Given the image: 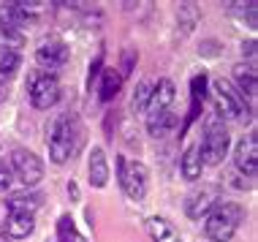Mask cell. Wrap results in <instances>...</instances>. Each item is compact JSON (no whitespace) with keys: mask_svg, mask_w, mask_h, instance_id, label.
Returning a JSON list of instances; mask_svg holds the SVG:
<instances>
[{"mask_svg":"<svg viewBox=\"0 0 258 242\" xmlns=\"http://www.w3.org/2000/svg\"><path fill=\"white\" fill-rule=\"evenodd\" d=\"M27 95L36 109H52L60 101V79L49 71H33L27 77Z\"/></svg>","mask_w":258,"mask_h":242,"instance_id":"5","label":"cell"},{"mask_svg":"<svg viewBox=\"0 0 258 242\" xmlns=\"http://www.w3.org/2000/svg\"><path fill=\"white\" fill-rule=\"evenodd\" d=\"M212 90H215L212 95H215V103H218V114L231 117V120H250V109L245 98L228 79H215Z\"/></svg>","mask_w":258,"mask_h":242,"instance_id":"6","label":"cell"},{"mask_svg":"<svg viewBox=\"0 0 258 242\" xmlns=\"http://www.w3.org/2000/svg\"><path fill=\"white\" fill-rule=\"evenodd\" d=\"M0 101H3V90H0Z\"/></svg>","mask_w":258,"mask_h":242,"instance_id":"29","label":"cell"},{"mask_svg":"<svg viewBox=\"0 0 258 242\" xmlns=\"http://www.w3.org/2000/svg\"><path fill=\"white\" fill-rule=\"evenodd\" d=\"M11 183H14V174H11V169L6 166V161L0 158V193H6L11 188Z\"/></svg>","mask_w":258,"mask_h":242,"instance_id":"25","label":"cell"},{"mask_svg":"<svg viewBox=\"0 0 258 242\" xmlns=\"http://www.w3.org/2000/svg\"><path fill=\"white\" fill-rule=\"evenodd\" d=\"M11 174H17V179L25 185V188H33L44 179V163L36 153L25 147H17L11 153Z\"/></svg>","mask_w":258,"mask_h":242,"instance_id":"8","label":"cell"},{"mask_svg":"<svg viewBox=\"0 0 258 242\" xmlns=\"http://www.w3.org/2000/svg\"><path fill=\"white\" fill-rule=\"evenodd\" d=\"M174 123H177V117H174L171 109H163V112H152V114H147V131H150L152 136L169 134V131L174 128Z\"/></svg>","mask_w":258,"mask_h":242,"instance_id":"17","label":"cell"},{"mask_svg":"<svg viewBox=\"0 0 258 242\" xmlns=\"http://www.w3.org/2000/svg\"><path fill=\"white\" fill-rule=\"evenodd\" d=\"M68 193H71V196H74V199H79V188H76V185H74V183H71V185H68Z\"/></svg>","mask_w":258,"mask_h":242,"instance_id":"28","label":"cell"},{"mask_svg":"<svg viewBox=\"0 0 258 242\" xmlns=\"http://www.w3.org/2000/svg\"><path fill=\"white\" fill-rule=\"evenodd\" d=\"M174 82L171 79H160L158 85H152V93H150V103H147V114L152 112H163L174 103Z\"/></svg>","mask_w":258,"mask_h":242,"instance_id":"13","label":"cell"},{"mask_svg":"<svg viewBox=\"0 0 258 242\" xmlns=\"http://www.w3.org/2000/svg\"><path fill=\"white\" fill-rule=\"evenodd\" d=\"M228 144H231V136H228V128L223 126V120L220 117H209L207 126H204V139L199 144L201 163L218 166L228 155Z\"/></svg>","mask_w":258,"mask_h":242,"instance_id":"3","label":"cell"},{"mask_svg":"<svg viewBox=\"0 0 258 242\" xmlns=\"http://www.w3.org/2000/svg\"><path fill=\"white\" fill-rule=\"evenodd\" d=\"M242 223H245V207L236 202H220L207 215L204 231L212 242H228Z\"/></svg>","mask_w":258,"mask_h":242,"instance_id":"2","label":"cell"},{"mask_svg":"<svg viewBox=\"0 0 258 242\" xmlns=\"http://www.w3.org/2000/svg\"><path fill=\"white\" fill-rule=\"evenodd\" d=\"M150 93H152V82H139L136 90H134V98H131V109L134 112H142V109H147L150 103Z\"/></svg>","mask_w":258,"mask_h":242,"instance_id":"23","label":"cell"},{"mask_svg":"<svg viewBox=\"0 0 258 242\" xmlns=\"http://www.w3.org/2000/svg\"><path fill=\"white\" fill-rule=\"evenodd\" d=\"M234 79L239 90H245L250 98H255V90H258V82H255V68L253 66H236L234 68Z\"/></svg>","mask_w":258,"mask_h":242,"instance_id":"18","label":"cell"},{"mask_svg":"<svg viewBox=\"0 0 258 242\" xmlns=\"http://www.w3.org/2000/svg\"><path fill=\"white\" fill-rule=\"evenodd\" d=\"M120 87H122L120 71H117V68H103L101 71V87H98L101 101H111L117 93H120Z\"/></svg>","mask_w":258,"mask_h":242,"instance_id":"16","label":"cell"},{"mask_svg":"<svg viewBox=\"0 0 258 242\" xmlns=\"http://www.w3.org/2000/svg\"><path fill=\"white\" fill-rule=\"evenodd\" d=\"M87 174H90V185H93V188H106V183H109V161H106V153H103L101 147H93V153H90Z\"/></svg>","mask_w":258,"mask_h":242,"instance_id":"11","label":"cell"},{"mask_svg":"<svg viewBox=\"0 0 258 242\" xmlns=\"http://www.w3.org/2000/svg\"><path fill=\"white\" fill-rule=\"evenodd\" d=\"M57 237L60 242H87V237H82L79 229H76L74 218L71 215H60L57 220Z\"/></svg>","mask_w":258,"mask_h":242,"instance_id":"21","label":"cell"},{"mask_svg":"<svg viewBox=\"0 0 258 242\" xmlns=\"http://www.w3.org/2000/svg\"><path fill=\"white\" fill-rule=\"evenodd\" d=\"M117 177H120V185L125 191V196L134 199V202H142L147 196L150 188V171L142 161H128L125 155L117 158Z\"/></svg>","mask_w":258,"mask_h":242,"instance_id":"4","label":"cell"},{"mask_svg":"<svg viewBox=\"0 0 258 242\" xmlns=\"http://www.w3.org/2000/svg\"><path fill=\"white\" fill-rule=\"evenodd\" d=\"M139 60V54H136V49H125L122 52V68H117L120 71V77H128L131 74V68H134V63Z\"/></svg>","mask_w":258,"mask_h":242,"instance_id":"24","label":"cell"},{"mask_svg":"<svg viewBox=\"0 0 258 242\" xmlns=\"http://www.w3.org/2000/svg\"><path fill=\"white\" fill-rule=\"evenodd\" d=\"M234 163H236V171H242L247 179L255 177V171H258V139H255V134L239 139V144L234 150Z\"/></svg>","mask_w":258,"mask_h":242,"instance_id":"9","label":"cell"},{"mask_svg":"<svg viewBox=\"0 0 258 242\" xmlns=\"http://www.w3.org/2000/svg\"><path fill=\"white\" fill-rule=\"evenodd\" d=\"M6 204H9L11 212H33L36 207H41V196H36V193H17Z\"/></svg>","mask_w":258,"mask_h":242,"instance_id":"20","label":"cell"},{"mask_svg":"<svg viewBox=\"0 0 258 242\" xmlns=\"http://www.w3.org/2000/svg\"><path fill=\"white\" fill-rule=\"evenodd\" d=\"M3 229L11 239H25L27 234H33V229H36V218H33V212H9Z\"/></svg>","mask_w":258,"mask_h":242,"instance_id":"12","label":"cell"},{"mask_svg":"<svg viewBox=\"0 0 258 242\" xmlns=\"http://www.w3.org/2000/svg\"><path fill=\"white\" fill-rule=\"evenodd\" d=\"M82 139V128L79 120L74 114H57L52 120L49 131H46V147H49V158L54 163H66L68 158L76 153Z\"/></svg>","mask_w":258,"mask_h":242,"instance_id":"1","label":"cell"},{"mask_svg":"<svg viewBox=\"0 0 258 242\" xmlns=\"http://www.w3.org/2000/svg\"><path fill=\"white\" fill-rule=\"evenodd\" d=\"M242 52H245V54H247V57H255V41H253V38H250V41H247V44H242Z\"/></svg>","mask_w":258,"mask_h":242,"instance_id":"26","label":"cell"},{"mask_svg":"<svg viewBox=\"0 0 258 242\" xmlns=\"http://www.w3.org/2000/svg\"><path fill=\"white\" fill-rule=\"evenodd\" d=\"M147 231H150L152 242H179V231L174 229L166 218H158V215L150 218L147 220Z\"/></svg>","mask_w":258,"mask_h":242,"instance_id":"14","label":"cell"},{"mask_svg":"<svg viewBox=\"0 0 258 242\" xmlns=\"http://www.w3.org/2000/svg\"><path fill=\"white\" fill-rule=\"evenodd\" d=\"M36 60H38V66L54 71V68L68 63V46L62 44L60 38H49V41H44V44L36 49Z\"/></svg>","mask_w":258,"mask_h":242,"instance_id":"10","label":"cell"},{"mask_svg":"<svg viewBox=\"0 0 258 242\" xmlns=\"http://www.w3.org/2000/svg\"><path fill=\"white\" fill-rule=\"evenodd\" d=\"M220 204V185H212V183H201L196 185L185 199V215L190 220H201L207 218L215 207Z\"/></svg>","mask_w":258,"mask_h":242,"instance_id":"7","label":"cell"},{"mask_svg":"<svg viewBox=\"0 0 258 242\" xmlns=\"http://www.w3.org/2000/svg\"><path fill=\"white\" fill-rule=\"evenodd\" d=\"M25 46V36L17 30V27H6L0 25V52H17Z\"/></svg>","mask_w":258,"mask_h":242,"instance_id":"19","label":"cell"},{"mask_svg":"<svg viewBox=\"0 0 258 242\" xmlns=\"http://www.w3.org/2000/svg\"><path fill=\"white\" fill-rule=\"evenodd\" d=\"M201 169H204V163H201V155H199V144H190L179 158V171H182L185 179H199Z\"/></svg>","mask_w":258,"mask_h":242,"instance_id":"15","label":"cell"},{"mask_svg":"<svg viewBox=\"0 0 258 242\" xmlns=\"http://www.w3.org/2000/svg\"><path fill=\"white\" fill-rule=\"evenodd\" d=\"M98 68H101V57H98V60H95V63H93V68H90V82H93V79H95V77H98V74H101Z\"/></svg>","mask_w":258,"mask_h":242,"instance_id":"27","label":"cell"},{"mask_svg":"<svg viewBox=\"0 0 258 242\" xmlns=\"http://www.w3.org/2000/svg\"><path fill=\"white\" fill-rule=\"evenodd\" d=\"M19 66H22V57H19V52H0V77L11 79L14 74L19 71Z\"/></svg>","mask_w":258,"mask_h":242,"instance_id":"22","label":"cell"}]
</instances>
